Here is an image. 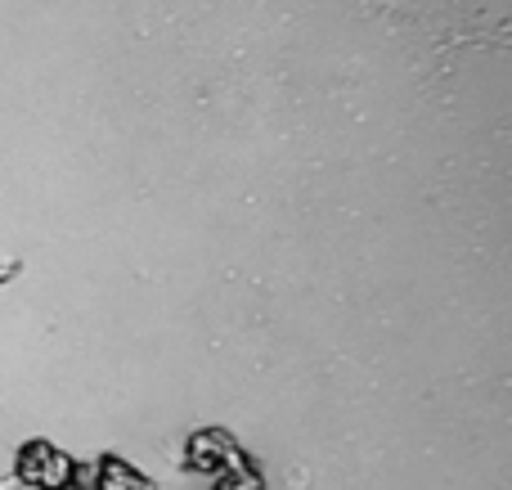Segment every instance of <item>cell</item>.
Wrapping results in <instances>:
<instances>
[{
    "label": "cell",
    "mask_w": 512,
    "mask_h": 490,
    "mask_svg": "<svg viewBox=\"0 0 512 490\" xmlns=\"http://www.w3.org/2000/svg\"><path fill=\"white\" fill-rule=\"evenodd\" d=\"M23 477L32 486H45V490H63L72 482V464L59 455V450H45V446H32L23 455Z\"/></svg>",
    "instance_id": "1"
},
{
    "label": "cell",
    "mask_w": 512,
    "mask_h": 490,
    "mask_svg": "<svg viewBox=\"0 0 512 490\" xmlns=\"http://www.w3.org/2000/svg\"><path fill=\"white\" fill-rule=\"evenodd\" d=\"M99 490H144V477H140V473H131L126 464H104Z\"/></svg>",
    "instance_id": "2"
}]
</instances>
